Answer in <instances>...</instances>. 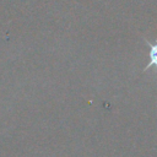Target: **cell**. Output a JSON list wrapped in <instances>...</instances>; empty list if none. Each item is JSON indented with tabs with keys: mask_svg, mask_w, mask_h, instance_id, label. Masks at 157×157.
I'll use <instances>...</instances> for the list:
<instances>
[{
	"mask_svg": "<svg viewBox=\"0 0 157 157\" xmlns=\"http://www.w3.org/2000/svg\"><path fill=\"white\" fill-rule=\"evenodd\" d=\"M146 43L150 47V63L147 64V66L145 67V71H147L148 69H151L152 66L157 67V44H152L151 42L146 40Z\"/></svg>",
	"mask_w": 157,
	"mask_h": 157,
	"instance_id": "1",
	"label": "cell"
}]
</instances>
